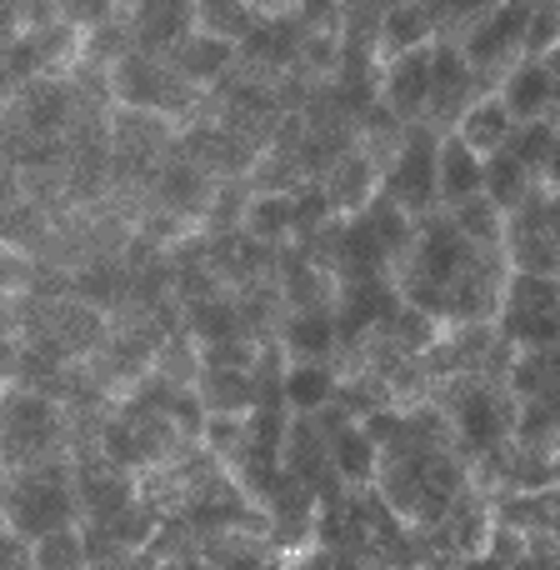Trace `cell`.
Returning <instances> with one entry per match:
<instances>
[{
	"label": "cell",
	"instance_id": "cell-1",
	"mask_svg": "<svg viewBox=\"0 0 560 570\" xmlns=\"http://www.w3.org/2000/svg\"><path fill=\"white\" fill-rule=\"evenodd\" d=\"M0 455L10 471H36L50 461L76 455V415L66 401L36 391V385H10L0 401Z\"/></svg>",
	"mask_w": 560,
	"mask_h": 570
},
{
	"label": "cell",
	"instance_id": "cell-2",
	"mask_svg": "<svg viewBox=\"0 0 560 570\" xmlns=\"http://www.w3.org/2000/svg\"><path fill=\"white\" fill-rule=\"evenodd\" d=\"M60 525H80L76 501V455L70 461H50L36 471H10L6 505H0V531L20 535V541H40V535L60 531Z\"/></svg>",
	"mask_w": 560,
	"mask_h": 570
},
{
	"label": "cell",
	"instance_id": "cell-3",
	"mask_svg": "<svg viewBox=\"0 0 560 570\" xmlns=\"http://www.w3.org/2000/svg\"><path fill=\"white\" fill-rule=\"evenodd\" d=\"M495 335L511 351H541L560 345V276H536V271H511L495 315Z\"/></svg>",
	"mask_w": 560,
	"mask_h": 570
},
{
	"label": "cell",
	"instance_id": "cell-4",
	"mask_svg": "<svg viewBox=\"0 0 560 570\" xmlns=\"http://www.w3.org/2000/svg\"><path fill=\"white\" fill-rule=\"evenodd\" d=\"M435 156H441V130H435L431 120H415V126H405L401 146H395L391 160H385L381 190L395 200V206L411 210L415 220H425V216L441 210V176H435Z\"/></svg>",
	"mask_w": 560,
	"mask_h": 570
},
{
	"label": "cell",
	"instance_id": "cell-5",
	"mask_svg": "<svg viewBox=\"0 0 560 570\" xmlns=\"http://www.w3.org/2000/svg\"><path fill=\"white\" fill-rule=\"evenodd\" d=\"M471 250L475 246L451 226V216H445V210H435V216L421 220V230H415V246H411V256H405V266H401V276H395V281L451 285L465 271Z\"/></svg>",
	"mask_w": 560,
	"mask_h": 570
},
{
	"label": "cell",
	"instance_id": "cell-6",
	"mask_svg": "<svg viewBox=\"0 0 560 570\" xmlns=\"http://www.w3.org/2000/svg\"><path fill=\"white\" fill-rule=\"evenodd\" d=\"M481 90V76L471 70V60H465L461 40H435L431 46V110H425V120H431L435 130H451L455 120H461V110L471 106Z\"/></svg>",
	"mask_w": 560,
	"mask_h": 570
},
{
	"label": "cell",
	"instance_id": "cell-7",
	"mask_svg": "<svg viewBox=\"0 0 560 570\" xmlns=\"http://www.w3.org/2000/svg\"><path fill=\"white\" fill-rule=\"evenodd\" d=\"M166 60L196 96H216V90L240 70V46L236 40L210 36V30H190Z\"/></svg>",
	"mask_w": 560,
	"mask_h": 570
},
{
	"label": "cell",
	"instance_id": "cell-8",
	"mask_svg": "<svg viewBox=\"0 0 560 570\" xmlns=\"http://www.w3.org/2000/svg\"><path fill=\"white\" fill-rule=\"evenodd\" d=\"M381 106L391 110L401 126H415L431 110V50H411V56L381 60Z\"/></svg>",
	"mask_w": 560,
	"mask_h": 570
},
{
	"label": "cell",
	"instance_id": "cell-9",
	"mask_svg": "<svg viewBox=\"0 0 560 570\" xmlns=\"http://www.w3.org/2000/svg\"><path fill=\"white\" fill-rule=\"evenodd\" d=\"M381 176H385V166L355 140V146L321 176V186H325V196H331L335 216L345 220V216H365V210H371V200L381 196Z\"/></svg>",
	"mask_w": 560,
	"mask_h": 570
},
{
	"label": "cell",
	"instance_id": "cell-10",
	"mask_svg": "<svg viewBox=\"0 0 560 570\" xmlns=\"http://www.w3.org/2000/svg\"><path fill=\"white\" fill-rule=\"evenodd\" d=\"M130 40L146 56H170L196 30V0H140L130 10Z\"/></svg>",
	"mask_w": 560,
	"mask_h": 570
},
{
	"label": "cell",
	"instance_id": "cell-11",
	"mask_svg": "<svg viewBox=\"0 0 560 570\" xmlns=\"http://www.w3.org/2000/svg\"><path fill=\"white\" fill-rule=\"evenodd\" d=\"M276 345L285 361H341V325H335V305H315V311H285Z\"/></svg>",
	"mask_w": 560,
	"mask_h": 570
},
{
	"label": "cell",
	"instance_id": "cell-12",
	"mask_svg": "<svg viewBox=\"0 0 560 570\" xmlns=\"http://www.w3.org/2000/svg\"><path fill=\"white\" fill-rule=\"evenodd\" d=\"M495 96L505 100V110L515 116V126H521V120H551L560 110L556 76H551L546 60H515V66L495 80Z\"/></svg>",
	"mask_w": 560,
	"mask_h": 570
},
{
	"label": "cell",
	"instance_id": "cell-13",
	"mask_svg": "<svg viewBox=\"0 0 560 570\" xmlns=\"http://www.w3.org/2000/svg\"><path fill=\"white\" fill-rule=\"evenodd\" d=\"M441 40V20L435 10H425L421 0H401V6L381 10V26H375V56L395 60L411 56V50H431Z\"/></svg>",
	"mask_w": 560,
	"mask_h": 570
},
{
	"label": "cell",
	"instance_id": "cell-14",
	"mask_svg": "<svg viewBox=\"0 0 560 570\" xmlns=\"http://www.w3.org/2000/svg\"><path fill=\"white\" fill-rule=\"evenodd\" d=\"M180 335H186L196 351L230 341V335H250L246 331V315H240V295L236 291H220V295H206V301L180 305Z\"/></svg>",
	"mask_w": 560,
	"mask_h": 570
},
{
	"label": "cell",
	"instance_id": "cell-15",
	"mask_svg": "<svg viewBox=\"0 0 560 570\" xmlns=\"http://www.w3.org/2000/svg\"><path fill=\"white\" fill-rule=\"evenodd\" d=\"M435 176H441V210L461 206V200H471V196H485V156L465 146L455 130H441Z\"/></svg>",
	"mask_w": 560,
	"mask_h": 570
},
{
	"label": "cell",
	"instance_id": "cell-16",
	"mask_svg": "<svg viewBox=\"0 0 560 570\" xmlns=\"http://www.w3.org/2000/svg\"><path fill=\"white\" fill-rule=\"evenodd\" d=\"M381 461H385L381 441L361 421H345L331 435V471L345 481V491H371L375 475H381Z\"/></svg>",
	"mask_w": 560,
	"mask_h": 570
},
{
	"label": "cell",
	"instance_id": "cell-17",
	"mask_svg": "<svg viewBox=\"0 0 560 570\" xmlns=\"http://www.w3.org/2000/svg\"><path fill=\"white\" fill-rule=\"evenodd\" d=\"M196 395L210 415H250L261 405V381L256 371H226V365H200L196 371Z\"/></svg>",
	"mask_w": 560,
	"mask_h": 570
},
{
	"label": "cell",
	"instance_id": "cell-18",
	"mask_svg": "<svg viewBox=\"0 0 560 570\" xmlns=\"http://www.w3.org/2000/svg\"><path fill=\"white\" fill-rule=\"evenodd\" d=\"M240 230L261 246L291 250L295 246V190H250Z\"/></svg>",
	"mask_w": 560,
	"mask_h": 570
},
{
	"label": "cell",
	"instance_id": "cell-19",
	"mask_svg": "<svg viewBox=\"0 0 560 570\" xmlns=\"http://www.w3.org/2000/svg\"><path fill=\"white\" fill-rule=\"evenodd\" d=\"M451 130H455V136H461L471 150H481V156H495V150L511 146L515 116L505 110V100L495 96V90H481V96H475L471 106L461 110V120H455Z\"/></svg>",
	"mask_w": 560,
	"mask_h": 570
},
{
	"label": "cell",
	"instance_id": "cell-20",
	"mask_svg": "<svg viewBox=\"0 0 560 570\" xmlns=\"http://www.w3.org/2000/svg\"><path fill=\"white\" fill-rule=\"evenodd\" d=\"M341 391V365L335 361H291L281 375V395L291 415H315L335 401Z\"/></svg>",
	"mask_w": 560,
	"mask_h": 570
},
{
	"label": "cell",
	"instance_id": "cell-21",
	"mask_svg": "<svg viewBox=\"0 0 560 570\" xmlns=\"http://www.w3.org/2000/svg\"><path fill=\"white\" fill-rule=\"evenodd\" d=\"M501 385L515 401H546L560 385V345H541V351H515L505 365Z\"/></svg>",
	"mask_w": 560,
	"mask_h": 570
},
{
	"label": "cell",
	"instance_id": "cell-22",
	"mask_svg": "<svg viewBox=\"0 0 560 570\" xmlns=\"http://www.w3.org/2000/svg\"><path fill=\"white\" fill-rule=\"evenodd\" d=\"M445 216H451V226L461 230L471 246L505 250V240H511V216H505L491 196H471V200H461V206H451Z\"/></svg>",
	"mask_w": 560,
	"mask_h": 570
},
{
	"label": "cell",
	"instance_id": "cell-23",
	"mask_svg": "<svg viewBox=\"0 0 560 570\" xmlns=\"http://www.w3.org/2000/svg\"><path fill=\"white\" fill-rule=\"evenodd\" d=\"M536 186H541V180H536L531 170H525L521 160L511 156V150H495V156H485V196H491L495 206L505 210V216H515V210H521L525 200L536 196Z\"/></svg>",
	"mask_w": 560,
	"mask_h": 570
},
{
	"label": "cell",
	"instance_id": "cell-24",
	"mask_svg": "<svg viewBox=\"0 0 560 570\" xmlns=\"http://www.w3.org/2000/svg\"><path fill=\"white\" fill-rule=\"evenodd\" d=\"M30 570H90L86 531L80 525H60V531L30 541Z\"/></svg>",
	"mask_w": 560,
	"mask_h": 570
},
{
	"label": "cell",
	"instance_id": "cell-25",
	"mask_svg": "<svg viewBox=\"0 0 560 570\" xmlns=\"http://www.w3.org/2000/svg\"><path fill=\"white\" fill-rule=\"evenodd\" d=\"M551 146H556V116L551 120H521V126L511 130V156L521 160L525 170H531L536 180L546 176V160H551Z\"/></svg>",
	"mask_w": 560,
	"mask_h": 570
},
{
	"label": "cell",
	"instance_id": "cell-26",
	"mask_svg": "<svg viewBox=\"0 0 560 570\" xmlns=\"http://www.w3.org/2000/svg\"><path fill=\"white\" fill-rule=\"evenodd\" d=\"M560 46V10L551 0H536L531 20H525V36H521V60H551Z\"/></svg>",
	"mask_w": 560,
	"mask_h": 570
},
{
	"label": "cell",
	"instance_id": "cell-27",
	"mask_svg": "<svg viewBox=\"0 0 560 570\" xmlns=\"http://www.w3.org/2000/svg\"><path fill=\"white\" fill-rule=\"evenodd\" d=\"M495 6H501V0H445V6H441V36L445 40H461L465 30H475L481 20H491Z\"/></svg>",
	"mask_w": 560,
	"mask_h": 570
},
{
	"label": "cell",
	"instance_id": "cell-28",
	"mask_svg": "<svg viewBox=\"0 0 560 570\" xmlns=\"http://www.w3.org/2000/svg\"><path fill=\"white\" fill-rule=\"evenodd\" d=\"M60 20H66L70 30H80V36H90V30L120 20V6L116 0H60Z\"/></svg>",
	"mask_w": 560,
	"mask_h": 570
},
{
	"label": "cell",
	"instance_id": "cell-29",
	"mask_svg": "<svg viewBox=\"0 0 560 570\" xmlns=\"http://www.w3.org/2000/svg\"><path fill=\"white\" fill-rule=\"evenodd\" d=\"M541 186L546 190H560V110H556V146H551V160H546Z\"/></svg>",
	"mask_w": 560,
	"mask_h": 570
},
{
	"label": "cell",
	"instance_id": "cell-30",
	"mask_svg": "<svg viewBox=\"0 0 560 570\" xmlns=\"http://www.w3.org/2000/svg\"><path fill=\"white\" fill-rule=\"evenodd\" d=\"M16 335V295L0 291V341H10Z\"/></svg>",
	"mask_w": 560,
	"mask_h": 570
},
{
	"label": "cell",
	"instance_id": "cell-31",
	"mask_svg": "<svg viewBox=\"0 0 560 570\" xmlns=\"http://www.w3.org/2000/svg\"><path fill=\"white\" fill-rule=\"evenodd\" d=\"M90 570H136V556H116V561H96Z\"/></svg>",
	"mask_w": 560,
	"mask_h": 570
},
{
	"label": "cell",
	"instance_id": "cell-32",
	"mask_svg": "<svg viewBox=\"0 0 560 570\" xmlns=\"http://www.w3.org/2000/svg\"><path fill=\"white\" fill-rule=\"evenodd\" d=\"M136 570H176V566H166V561H150V556H136Z\"/></svg>",
	"mask_w": 560,
	"mask_h": 570
},
{
	"label": "cell",
	"instance_id": "cell-33",
	"mask_svg": "<svg viewBox=\"0 0 560 570\" xmlns=\"http://www.w3.org/2000/svg\"><path fill=\"white\" fill-rule=\"evenodd\" d=\"M546 66H551V76H556V100H560V46H556V56L546 60Z\"/></svg>",
	"mask_w": 560,
	"mask_h": 570
},
{
	"label": "cell",
	"instance_id": "cell-34",
	"mask_svg": "<svg viewBox=\"0 0 560 570\" xmlns=\"http://www.w3.org/2000/svg\"><path fill=\"white\" fill-rule=\"evenodd\" d=\"M116 6H120V16H130V10H136L140 0H116Z\"/></svg>",
	"mask_w": 560,
	"mask_h": 570
},
{
	"label": "cell",
	"instance_id": "cell-35",
	"mask_svg": "<svg viewBox=\"0 0 560 570\" xmlns=\"http://www.w3.org/2000/svg\"><path fill=\"white\" fill-rule=\"evenodd\" d=\"M6 391H10V381H6V375H0V401H6Z\"/></svg>",
	"mask_w": 560,
	"mask_h": 570
},
{
	"label": "cell",
	"instance_id": "cell-36",
	"mask_svg": "<svg viewBox=\"0 0 560 570\" xmlns=\"http://www.w3.org/2000/svg\"><path fill=\"white\" fill-rule=\"evenodd\" d=\"M341 6H345V10H351V6H365V0H341Z\"/></svg>",
	"mask_w": 560,
	"mask_h": 570
},
{
	"label": "cell",
	"instance_id": "cell-37",
	"mask_svg": "<svg viewBox=\"0 0 560 570\" xmlns=\"http://www.w3.org/2000/svg\"><path fill=\"white\" fill-rule=\"evenodd\" d=\"M16 570H30V566H16Z\"/></svg>",
	"mask_w": 560,
	"mask_h": 570
},
{
	"label": "cell",
	"instance_id": "cell-38",
	"mask_svg": "<svg viewBox=\"0 0 560 570\" xmlns=\"http://www.w3.org/2000/svg\"><path fill=\"white\" fill-rule=\"evenodd\" d=\"M556 451H560V445H556Z\"/></svg>",
	"mask_w": 560,
	"mask_h": 570
}]
</instances>
